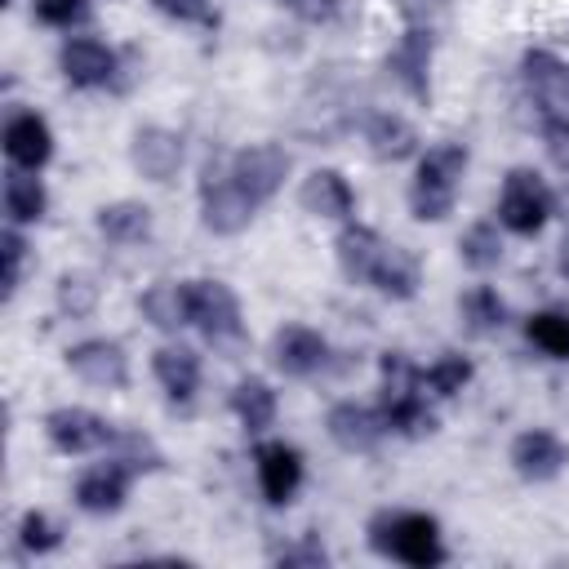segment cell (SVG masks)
I'll list each match as a JSON object with an SVG mask.
<instances>
[{"instance_id": "obj_1", "label": "cell", "mask_w": 569, "mask_h": 569, "mask_svg": "<svg viewBox=\"0 0 569 569\" xmlns=\"http://www.w3.org/2000/svg\"><path fill=\"white\" fill-rule=\"evenodd\" d=\"M462 173H467V147L462 142H436L418 160V173H413V187H409L413 218L418 222H440L453 209V196H458Z\"/></svg>"}, {"instance_id": "obj_2", "label": "cell", "mask_w": 569, "mask_h": 569, "mask_svg": "<svg viewBox=\"0 0 569 569\" xmlns=\"http://www.w3.org/2000/svg\"><path fill=\"white\" fill-rule=\"evenodd\" d=\"M369 542H373L382 556H396V560H405V565H413V569H431V565L445 560L440 529H436V520L422 516V511H396V516L382 511V516H373Z\"/></svg>"}, {"instance_id": "obj_3", "label": "cell", "mask_w": 569, "mask_h": 569, "mask_svg": "<svg viewBox=\"0 0 569 569\" xmlns=\"http://www.w3.org/2000/svg\"><path fill=\"white\" fill-rule=\"evenodd\" d=\"M551 213V191L533 169H511L498 196V222L516 236H533Z\"/></svg>"}, {"instance_id": "obj_4", "label": "cell", "mask_w": 569, "mask_h": 569, "mask_svg": "<svg viewBox=\"0 0 569 569\" xmlns=\"http://www.w3.org/2000/svg\"><path fill=\"white\" fill-rule=\"evenodd\" d=\"M182 302H187V325H196L204 338L222 342L240 333V302L222 280H187Z\"/></svg>"}, {"instance_id": "obj_5", "label": "cell", "mask_w": 569, "mask_h": 569, "mask_svg": "<svg viewBox=\"0 0 569 569\" xmlns=\"http://www.w3.org/2000/svg\"><path fill=\"white\" fill-rule=\"evenodd\" d=\"M253 209H258V200L231 173L227 178H213V169H209V178L200 187V218H204L209 231L236 236V231H244L253 222Z\"/></svg>"}, {"instance_id": "obj_6", "label": "cell", "mask_w": 569, "mask_h": 569, "mask_svg": "<svg viewBox=\"0 0 569 569\" xmlns=\"http://www.w3.org/2000/svg\"><path fill=\"white\" fill-rule=\"evenodd\" d=\"M284 173H289V151L276 147V142L244 147V151H236V160H231V178H236L258 204L271 200V196L284 187Z\"/></svg>"}, {"instance_id": "obj_7", "label": "cell", "mask_w": 569, "mask_h": 569, "mask_svg": "<svg viewBox=\"0 0 569 569\" xmlns=\"http://www.w3.org/2000/svg\"><path fill=\"white\" fill-rule=\"evenodd\" d=\"M44 431H49L53 449H62V453H93V449H102V445L116 440L111 422L98 418L93 409H80V405L53 409V413L44 418Z\"/></svg>"}, {"instance_id": "obj_8", "label": "cell", "mask_w": 569, "mask_h": 569, "mask_svg": "<svg viewBox=\"0 0 569 569\" xmlns=\"http://www.w3.org/2000/svg\"><path fill=\"white\" fill-rule=\"evenodd\" d=\"M67 365L76 378H84L89 387H124L129 382V360L124 347L111 338H84L76 347H67Z\"/></svg>"}, {"instance_id": "obj_9", "label": "cell", "mask_w": 569, "mask_h": 569, "mask_svg": "<svg viewBox=\"0 0 569 569\" xmlns=\"http://www.w3.org/2000/svg\"><path fill=\"white\" fill-rule=\"evenodd\" d=\"M271 360H276V369L289 373V378H311L316 369H325L329 342H325L316 329H307V325H284V329H276V338H271Z\"/></svg>"}, {"instance_id": "obj_10", "label": "cell", "mask_w": 569, "mask_h": 569, "mask_svg": "<svg viewBox=\"0 0 569 569\" xmlns=\"http://www.w3.org/2000/svg\"><path fill=\"white\" fill-rule=\"evenodd\" d=\"M129 160L142 178L151 182H169L182 164V138L173 129H160V124H142L129 142Z\"/></svg>"}, {"instance_id": "obj_11", "label": "cell", "mask_w": 569, "mask_h": 569, "mask_svg": "<svg viewBox=\"0 0 569 569\" xmlns=\"http://www.w3.org/2000/svg\"><path fill=\"white\" fill-rule=\"evenodd\" d=\"M253 462H258L262 498L271 507H284L298 493V485H302V458H298V449L284 445V440H271V445H258Z\"/></svg>"}, {"instance_id": "obj_12", "label": "cell", "mask_w": 569, "mask_h": 569, "mask_svg": "<svg viewBox=\"0 0 569 569\" xmlns=\"http://www.w3.org/2000/svg\"><path fill=\"white\" fill-rule=\"evenodd\" d=\"M565 462H569V449L551 431H520L511 440V467L520 480H533V485L551 480L565 471Z\"/></svg>"}, {"instance_id": "obj_13", "label": "cell", "mask_w": 569, "mask_h": 569, "mask_svg": "<svg viewBox=\"0 0 569 569\" xmlns=\"http://www.w3.org/2000/svg\"><path fill=\"white\" fill-rule=\"evenodd\" d=\"M58 62H62V76H67L76 89H98V84H107V80L116 76V53H111L102 40H93V36L67 40L62 53H58Z\"/></svg>"}, {"instance_id": "obj_14", "label": "cell", "mask_w": 569, "mask_h": 569, "mask_svg": "<svg viewBox=\"0 0 569 569\" xmlns=\"http://www.w3.org/2000/svg\"><path fill=\"white\" fill-rule=\"evenodd\" d=\"M4 156L18 164V169H40L49 156H53V133L44 124V116L36 111H13L4 120Z\"/></svg>"}, {"instance_id": "obj_15", "label": "cell", "mask_w": 569, "mask_h": 569, "mask_svg": "<svg viewBox=\"0 0 569 569\" xmlns=\"http://www.w3.org/2000/svg\"><path fill=\"white\" fill-rule=\"evenodd\" d=\"M382 427H387L382 413H373V409H365V405H356V400L333 405L329 418H325L329 440H333L338 449H347V453H369V449L378 445Z\"/></svg>"}, {"instance_id": "obj_16", "label": "cell", "mask_w": 569, "mask_h": 569, "mask_svg": "<svg viewBox=\"0 0 569 569\" xmlns=\"http://www.w3.org/2000/svg\"><path fill=\"white\" fill-rule=\"evenodd\" d=\"M124 493H129V467L116 458V462H102V467H89L76 485V502L93 516H107V511H120L124 507Z\"/></svg>"}, {"instance_id": "obj_17", "label": "cell", "mask_w": 569, "mask_h": 569, "mask_svg": "<svg viewBox=\"0 0 569 569\" xmlns=\"http://www.w3.org/2000/svg\"><path fill=\"white\" fill-rule=\"evenodd\" d=\"M387 71L413 93V98H427V71H431V31L422 27H409L400 36V44L391 49L387 58Z\"/></svg>"}, {"instance_id": "obj_18", "label": "cell", "mask_w": 569, "mask_h": 569, "mask_svg": "<svg viewBox=\"0 0 569 569\" xmlns=\"http://www.w3.org/2000/svg\"><path fill=\"white\" fill-rule=\"evenodd\" d=\"M302 209L316 213V218H351L356 209V191L347 187V178L338 169H316L302 178V191H298Z\"/></svg>"}, {"instance_id": "obj_19", "label": "cell", "mask_w": 569, "mask_h": 569, "mask_svg": "<svg viewBox=\"0 0 569 569\" xmlns=\"http://www.w3.org/2000/svg\"><path fill=\"white\" fill-rule=\"evenodd\" d=\"M378 253H382V240H378L373 227L347 222V227L338 231V267H342L347 280H373Z\"/></svg>"}, {"instance_id": "obj_20", "label": "cell", "mask_w": 569, "mask_h": 569, "mask_svg": "<svg viewBox=\"0 0 569 569\" xmlns=\"http://www.w3.org/2000/svg\"><path fill=\"white\" fill-rule=\"evenodd\" d=\"M151 369H156V382L169 391V400H191L200 387V356L187 347H160L151 356Z\"/></svg>"}, {"instance_id": "obj_21", "label": "cell", "mask_w": 569, "mask_h": 569, "mask_svg": "<svg viewBox=\"0 0 569 569\" xmlns=\"http://www.w3.org/2000/svg\"><path fill=\"white\" fill-rule=\"evenodd\" d=\"M365 142H369V151H373L378 160H405V156L418 151V133H413V124H409L405 116H391V111H378V116L369 120Z\"/></svg>"}, {"instance_id": "obj_22", "label": "cell", "mask_w": 569, "mask_h": 569, "mask_svg": "<svg viewBox=\"0 0 569 569\" xmlns=\"http://www.w3.org/2000/svg\"><path fill=\"white\" fill-rule=\"evenodd\" d=\"M98 231H102L111 244H138V240L151 236V209L138 204V200L102 204V209H98Z\"/></svg>"}, {"instance_id": "obj_23", "label": "cell", "mask_w": 569, "mask_h": 569, "mask_svg": "<svg viewBox=\"0 0 569 569\" xmlns=\"http://www.w3.org/2000/svg\"><path fill=\"white\" fill-rule=\"evenodd\" d=\"M369 284L378 293H387V298H413L418 293V262H413V253H405L400 244H382Z\"/></svg>"}, {"instance_id": "obj_24", "label": "cell", "mask_w": 569, "mask_h": 569, "mask_svg": "<svg viewBox=\"0 0 569 569\" xmlns=\"http://www.w3.org/2000/svg\"><path fill=\"white\" fill-rule=\"evenodd\" d=\"M231 409L244 422V431H267L276 418V391L262 378H240L231 391Z\"/></svg>"}, {"instance_id": "obj_25", "label": "cell", "mask_w": 569, "mask_h": 569, "mask_svg": "<svg viewBox=\"0 0 569 569\" xmlns=\"http://www.w3.org/2000/svg\"><path fill=\"white\" fill-rule=\"evenodd\" d=\"M4 213H9V222L44 218V187H40L36 169H13L4 178Z\"/></svg>"}, {"instance_id": "obj_26", "label": "cell", "mask_w": 569, "mask_h": 569, "mask_svg": "<svg viewBox=\"0 0 569 569\" xmlns=\"http://www.w3.org/2000/svg\"><path fill=\"white\" fill-rule=\"evenodd\" d=\"M458 253H462V262H467L471 271H493V267L502 262L498 227H493V222H476V227H467L462 240H458Z\"/></svg>"}, {"instance_id": "obj_27", "label": "cell", "mask_w": 569, "mask_h": 569, "mask_svg": "<svg viewBox=\"0 0 569 569\" xmlns=\"http://www.w3.org/2000/svg\"><path fill=\"white\" fill-rule=\"evenodd\" d=\"M458 311H462V320H467V329H471V333H493V329L502 325V316H507L502 298H498L489 284L467 289V293L458 298Z\"/></svg>"}, {"instance_id": "obj_28", "label": "cell", "mask_w": 569, "mask_h": 569, "mask_svg": "<svg viewBox=\"0 0 569 569\" xmlns=\"http://www.w3.org/2000/svg\"><path fill=\"white\" fill-rule=\"evenodd\" d=\"M525 333L538 351H547L556 360H569V311H538V316H529Z\"/></svg>"}, {"instance_id": "obj_29", "label": "cell", "mask_w": 569, "mask_h": 569, "mask_svg": "<svg viewBox=\"0 0 569 569\" xmlns=\"http://www.w3.org/2000/svg\"><path fill=\"white\" fill-rule=\"evenodd\" d=\"M142 316L156 329H178L187 325V302H182V284H151L142 293Z\"/></svg>"}, {"instance_id": "obj_30", "label": "cell", "mask_w": 569, "mask_h": 569, "mask_svg": "<svg viewBox=\"0 0 569 569\" xmlns=\"http://www.w3.org/2000/svg\"><path fill=\"white\" fill-rule=\"evenodd\" d=\"M525 80H529V89H533L538 98H556V93L569 84V67H565L556 53L533 49V53H525Z\"/></svg>"}, {"instance_id": "obj_31", "label": "cell", "mask_w": 569, "mask_h": 569, "mask_svg": "<svg viewBox=\"0 0 569 569\" xmlns=\"http://www.w3.org/2000/svg\"><path fill=\"white\" fill-rule=\"evenodd\" d=\"M58 307H62L71 320L89 316V311L98 307V280H93L89 271H62V276H58Z\"/></svg>"}, {"instance_id": "obj_32", "label": "cell", "mask_w": 569, "mask_h": 569, "mask_svg": "<svg viewBox=\"0 0 569 569\" xmlns=\"http://www.w3.org/2000/svg\"><path fill=\"white\" fill-rule=\"evenodd\" d=\"M422 382H427L436 396H458V391L471 382V360H467V356H440V360L422 373Z\"/></svg>"}, {"instance_id": "obj_33", "label": "cell", "mask_w": 569, "mask_h": 569, "mask_svg": "<svg viewBox=\"0 0 569 569\" xmlns=\"http://www.w3.org/2000/svg\"><path fill=\"white\" fill-rule=\"evenodd\" d=\"M0 253H4V298H13L18 284H22V258H27V244H22V236L13 227H4Z\"/></svg>"}, {"instance_id": "obj_34", "label": "cell", "mask_w": 569, "mask_h": 569, "mask_svg": "<svg viewBox=\"0 0 569 569\" xmlns=\"http://www.w3.org/2000/svg\"><path fill=\"white\" fill-rule=\"evenodd\" d=\"M31 9L49 27H71V22H80L89 13V0H31Z\"/></svg>"}, {"instance_id": "obj_35", "label": "cell", "mask_w": 569, "mask_h": 569, "mask_svg": "<svg viewBox=\"0 0 569 569\" xmlns=\"http://www.w3.org/2000/svg\"><path fill=\"white\" fill-rule=\"evenodd\" d=\"M22 547L27 551H53L58 547V525L40 511H27L22 516Z\"/></svg>"}, {"instance_id": "obj_36", "label": "cell", "mask_w": 569, "mask_h": 569, "mask_svg": "<svg viewBox=\"0 0 569 569\" xmlns=\"http://www.w3.org/2000/svg\"><path fill=\"white\" fill-rule=\"evenodd\" d=\"M120 440V462L129 467V471H138V467H160V453L151 449V440H142L138 431H124V436H116Z\"/></svg>"}, {"instance_id": "obj_37", "label": "cell", "mask_w": 569, "mask_h": 569, "mask_svg": "<svg viewBox=\"0 0 569 569\" xmlns=\"http://www.w3.org/2000/svg\"><path fill=\"white\" fill-rule=\"evenodd\" d=\"M160 13H169V18H178V22H209L213 18V9H209V0H151Z\"/></svg>"}, {"instance_id": "obj_38", "label": "cell", "mask_w": 569, "mask_h": 569, "mask_svg": "<svg viewBox=\"0 0 569 569\" xmlns=\"http://www.w3.org/2000/svg\"><path fill=\"white\" fill-rule=\"evenodd\" d=\"M325 560H329V556H325V547H320L316 538H307V542L280 551V565H325Z\"/></svg>"}, {"instance_id": "obj_39", "label": "cell", "mask_w": 569, "mask_h": 569, "mask_svg": "<svg viewBox=\"0 0 569 569\" xmlns=\"http://www.w3.org/2000/svg\"><path fill=\"white\" fill-rule=\"evenodd\" d=\"M302 22H329L338 13V0H284Z\"/></svg>"}, {"instance_id": "obj_40", "label": "cell", "mask_w": 569, "mask_h": 569, "mask_svg": "<svg viewBox=\"0 0 569 569\" xmlns=\"http://www.w3.org/2000/svg\"><path fill=\"white\" fill-rule=\"evenodd\" d=\"M547 147H551V156L569 169V120H551V124H547Z\"/></svg>"}, {"instance_id": "obj_41", "label": "cell", "mask_w": 569, "mask_h": 569, "mask_svg": "<svg viewBox=\"0 0 569 569\" xmlns=\"http://www.w3.org/2000/svg\"><path fill=\"white\" fill-rule=\"evenodd\" d=\"M560 271L569 276V236H565V244H560Z\"/></svg>"}]
</instances>
